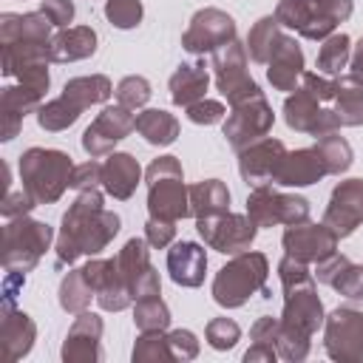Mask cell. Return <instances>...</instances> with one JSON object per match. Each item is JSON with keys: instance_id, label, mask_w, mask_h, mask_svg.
I'll return each instance as SVG.
<instances>
[{"instance_id": "cell-30", "label": "cell", "mask_w": 363, "mask_h": 363, "mask_svg": "<svg viewBox=\"0 0 363 363\" xmlns=\"http://www.w3.org/2000/svg\"><path fill=\"white\" fill-rule=\"evenodd\" d=\"M281 40H284V34L278 31V20L275 17L258 20V26L250 31V40H247L252 60L255 62H269V57H272V51L278 48Z\"/></svg>"}, {"instance_id": "cell-5", "label": "cell", "mask_w": 363, "mask_h": 363, "mask_svg": "<svg viewBox=\"0 0 363 363\" xmlns=\"http://www.w3.org/2000/svg\"><path fill=\"white\" fill-rule=\"evenodd\" d=\"M264 278H267V258L261 252H241L216 275L213 298L221 306H241L252 292L264 286Z\"/></svg>"}, {"instance_id": "cell-12", "label": "cell", "mask_w": 363, "mask_h": 363, "mask_svg": "<svg viewBox=\"0 0 363 363\" xmlns=\"http://www.w3.org/2000/svg\"><path fill=\"white\" fill-rule=\"evenodd\" d=\"M284 113H286V122L289 128L295 130H303V133H312V136H326V133H335V128H340V119L335 111H326L320 105V99H315L306 88H298L295 96L286 99L284 105Z\"/></svg>"}, {"instance_id": "cell-6", "label": "cell", "mask_w": 363, "mask_h": 363, "mask_svg": "<svg viewBox=\"0 0 363 363\" xmlns=\"http://www.w3.org/2000/svg\"><path fill=\"white\" fill-rule=\"evenodd\" d=\"M247 216L255 221V227H269V224H303L309 218V204L306 199L298 196H284L275 193L269 184L252 187V196L247 199Z\"/></svg>"}, {"instance_id": "cell-16", "label": "cell", "mask_w": 363, "mask_h": 363, "mask_svg": "<svg viewBox=\"0 0 363 363\" xmlns=\"http://www.w3.org/2000/svg\"><path fill=\"white\" fill-rule=\"evenodd\" d=\"M136 128V116H130L128 113V108H105L96 119H94V125L82 133V147L96 159V156H105V153H111V147L119 142V139H125L130 130Z\"/></svg>"}, {"instance_id": "cell-21", "label": "cell", "mask_w": 363, "mask_h": 363, "mask_svg": "<svg viewBox=\"0 0 363 363\" xmlns=\"http://www.w3.org/2000/svg\"><path fill=\"white\" fill-rule=\"evenodd\" d=\"M301 68H303V54H301V48H298L289 37H284V40L278 43V48L272 51V57H269V68H267L269 82H272L278 91H292L295 82H298V77H301Z\"/></svg>"}, {"instance_id": "cell-39", "label": "cell", "mask_w": 363, "mask_h": 363, "mask_svg": "<svg viewBox=\"0 0 363 363\" xmlns=\"http://www.w3.org/2000/svg\"><path fill=\"white\" fill-rule=\"evenodd\" d=\"M221 116H224V105L221 102L199 99V102L187 105V119L196 122V125H213V122H221Z\"/></svg>"}, {"instance_id": "cell-20", "label": "cell", "mask_w": 363, "mask_h": 363, "mask_svg": "<svg viewBox=\"0 0 363 363\" xmlns=\"http://www.w3.org/2000/svg\"><path fill=\"white\" fill-rule=\"evenodd\" d=\"M167 269L170 278L182 286H199L204 281V269H207V255L199 244L193 241H179L173 244V250L167 252Z\"/></svg>"}, {"instance_id": "cell-28", "label": "cell", "mask_w": 363, "mask_h": 363, "mask_svg": "<svg viewBox=\"0 0 363 363\" xmlns=\"http://www.w3.org/2000/svg\"><path fill=\"white\" fill-rule=\"evenodd\" d=\"M62 96H65L71 105H77V108L82 111V108H88V105L105 102V99L111 96V82H108L105 77H99V74H96V77H77V79L65 82Z\"/></svg>"}, {"instance_id": "cell-11", "label": "cell", "mask_w": 363, "mask_h": 363, "mask_svg": "<svg viewBox=\"0 0 363 363\" xmlns=\"http://www.w3.org/2000/svg\"><path fill=\"white\" fill-rule=\"evenodd\" d=\"M235 40V23L218 9H204L193 17L190 28L184 31V48L190 54H204V51H218L221 45Z\"/></svg>"}, {"instance_id": "cell-22", "label": "cell", "mask_w": 363, "mask_h": 363, "mask_svg": "<svg viewBox=\"0 0 363 363\" xmlns=\"http://www.w3.org/2000/svg\"><path fill=\"white\" fill-rule=\"evenodd\" d=\"M139 164L133 156L128 153H113L108 156V162L102 164V187L113 196V199H130L136 184H139Z\"/></svg>"}, {"instance_id": "cell-3", "label": "cell", "mask_w": 363, "mask_h": 363, "mask_svg": "<svg viewBox=\"0 0 363 363\" xmlns=\"http://www.w3.org/2000/svg\"><path fill=\"white\" fill-rule=\"evenodd\" d=\"M352 14V0H281L275 20L306 40H323Z\"/></svg>"}, {"instance_id": "cell-40", "label": "cell", "mask_w": 363, "mask_h": 363, "mask_svg": "<svg viewBox=\"0 0 363 363\" xmlns=\"http://www.w3.org/2000/svg\"><path fill=\"white\" fill-rule=\"evenodd\" d=\"M96 182H102V164H96V162L77 164L74 173H71V187H77V190H88Z\"/></svg>"}, {"instance_id": "cell-9", "label": "cell", "mask_w": 363, "mask_h": 363, "mask_svg": "<svg viewBox=\"0 0 363 363\" xmlns=\"http://www.w3.org/2000/svg\"><path fill=\"white\" fill-rule=\"evenodd\" d=\"M269 128H272V111L264 102V96L258 94L247 102L233 105V113L224 122V136L230 139V145L235 150H244V147H250V142L261 139Z\"/></svg>"}, {"instance_id": "cell-25", "label": "cell", "mask_w": 363, "mask_h": 363, "mask_svg": "<svg viewBox=\"0 0 363 363\" xmlns=\"http://www.w3.org/2000/svg\"><path fill=\"white\" fill-rule=\"evenodd\" d=\"M318 278L323 284L340 289L349 298H363V267H354L346 258H335L332 255V264H323Z\"/></svg>"}, {"instance_id": "cell-42", "label": "cell", "mask_w": 363, "mask_h": 363, "mask_svg": "<svg viewBox=\"0 0 363 363\" xmlns=\"http://www.w3.org/2000/svg\"><path fill=\"white\" fill-rule=\"evenodd\" d=\"M145 233H147V244H150V247H164V244H170V238H173V224H170V221L150 218Z\"/></svg>"}, {"instance_id": "cell-17", "label": "cell", "mask_w": 363, "mask_h": 363, "mask_svg": "<svg viewBox=\"0 0 363 363\" xmlns=\"http://www.w3.org/2000/svg\"><path fill=\"white\" fill-rule=\"evenodd\" d=\"M284 156H286V147L278 139H261L258 145H250L241 150L238 170L247 184L264 187V184L275 182V173H278Z\"/></svg>"}, {"instance_id": "cell-27", "label": "cell", "mask_w": 363, "mask_h": 363, "mask_svg": "<svg viewBox=\"0 0 363 363\" xmlns=\"http://www.w3.org/2000/svg\"><path fill=\"white\" fill-rule=\"evenodd\" d=\"M335 113H337L340 125H360L363 122V82L354 79L352 74L337 79Z\"/></svg>"}, {"instance_id": "cell-10", "label": "cell", "mask_w": 363, "mask_h": 363, "mask_svg": "<svg viewBox=\"0 0 363 363\" xmlns=\"http://www.w3.org/2000/svg\"><path fill=\"white\" fill-rule=\"evenodd\" d=\"M51 241V227L43 221H28L20 218L6 227V267H14L20 258V267L28 269L37 264V258L48 250Z\"/></svg>"}, {"instance_id": "cell-34", "label": "cell", "mask_w": 363, "mask_h": 363, "mask_svg": "<svg viewBox=\"0 0 363 363\" xmlns=\"http://www.w3.org/2000/svg\"><path fill=\"white\" fill-rule=\"evenodd\" d=\"M315 147L320 150V156H323L329 173H343V170L352 164V147H349L340 136H335V133L320 136Z\"/></svg>"}, {"instance_id": "cell-23", "label": "cell", "mask_w": 363, "mask_h": 363, "mask_svg": "<svg viewBox=\"0 0 363 363\" xmlns=\"http://www.w3.org/2000/svg\"><path fill=\"white\" fill-rule=\"evenodd\" d=\"M96 48V34L94 28L88 26H77V28H68L62 34H57L48 45V54L51 60L57 62H65V60H82V57H91Z\"/></svg>"}, {"instance_id": "cell-33", "label": "cell", "mask_w": 363, "mask_h": 363, "mask_svg": "<svg viewBox=\"0 0 363 363\" xmlns=\"http://www.w3.org/2000/svg\"><path fill=\"white\" fill-rule=\"evenodd\" d=\"M77 116H79V108H77V105H71L65 96H60V99H54V102L43 105L37 119H40V128H45V130H62V128L74 125V122H77Z\"/></svg>"}, {"instance_id": "cell-38", "label": "cell", "mask_w": 363, "mask_h": 363, "mask_svg": "<svg viewBox=\"0 0 363 363\" xmlns=\"http://www.w3.org/2000/svg\"><path fill=\"white\" fill-rule=\"evenodd\" d=\"M238 335H241L238 326L233 320H227V318L210 320V326H207V340H210L213 349H230L238 340Z\"/></svg>"}, {"instance_id": "cell-43", "label": "cell", "mask_w": 363, "mask_h": 363, "mask_svg": "<svg viewBox=\"0 0 363 363\" xmlns=\"http://www.w3.org/2000/svg\"><path fill=\"white\" fill-rule=\"evenodd\" d=\"M352 77L363 82V40L357 43V48H354V54H352Z\"/></svg>"}, {"instance_id": "cell-14", "label": "cell", "mask_w": 363, "mask_h": 363, "mask_svg": "<svg viewBox=\"0 0 363 363\" xmlns=\"http://www.w3.org/2000/svg\"><path fill=\"white\" fill-rule=\"evenodd\" d=\"M116 269L136 301L147 298V295H159V275L153 272V267L147 261V250H145L142 238H130L122 247V252L116 258Z\"/></svg>"}, {"instance_id": "cell-24", "label": "cell", "mask_w": 363, "mask_h": 363, "mask_svg": "<svg viewBox=\"0 0 363 363\" xmlns=\"http://www.w3.org/2000/svg\"><path fill=\"white\" fill-rule=\"evenodd\" d=\"M230 204V190L218 179H207L196 187H190V213L196 218H210L227 213Z\"/></svg>"}, {"instance_id": "cell-26", "label": "cell", "mask_w": 363, "mask_h": 363, "mask_svg": "<svg viewBox=\"0 0 363 363\" xmlns=\"http://www.w3.org/2000/svg\"><path fill=\"white\" fill-rule=\"evenodd\" d=\"M170 96L176 105H193L204 99L207 91V71L201 65H179V71L170 77Z\"/></svg>"}, {"instance_id": "cell-8", "label": "cell", "mask_w": 363, "mask_h": 363, "mask_svg": "<svg viewBox=\"0 0 363 363\" xmlns=\"http://www.w3.org/2000/svg\"><path fill=\"white\" fill-rule=\"evenodd\" d=\"M199 233L201 238L218 250V252H244L252 238H255V221L247 216H233V213H221V216H210V218H199Z\"/></svg>"}, {"instance_id": "cell-7", "label": "cell", "mask_w": 363, "mask_h": 363, "mask_svg": "<svg viewBox=\"0 0 363 363\" xmlns=\"http://www.w3.org/2000/svg\"><path fill=\"white\" fill-rule=\"evenodd\" d=\"M213 68H216V82H218V91L230 99V105H238V102H247L252 96H258V85L250 79L247 74V60H244V48L233 40L227 45H221L216 51V60H213Z\"/></svg>"}, {"instance_id": "cell-31", "label": "cell", "mask_w": 363, "mask_h": 363, "mask_svg": "<svg viewBox=\"0 0 363 363\" xmlns=\"http://www.w3.org/2000/svg\"><path fill=\"white\" fill-rule=\"evenodd\" d=\"M352 51H349V37L346 34H335L329 37L323 45H320V54H318V71L320 74H329V77H337L346 62H349Z\"/></svg>"}, {"instance_id": "cell-35", "label": "cell", "mask_w": 363, "mask_h": 363, "mask_svg": "<svg viewBox=\"0 0 363 363\" xmlns=\"http://www.w3.org/2000/svg\"><path fill=\"white\" fill-rule=\"evenodd\" d=\"M60 301H62V306L65 309H71V312H79L88 301H91V295H94V286H91V281L85 278V272L82 269H77V272H71L65 281H62V289H60Z\"/></svg>"}, {"instance_id": "cell-15", "label": "cell", "mask_w": 363, "mask_h": 363, "mask_svg": "<svg viewBox=\"0 0 363 363\" xmlns=\"http://www.w3.org/2000/svg\"><path fill=\"white\" fill-rule=\"evenodd\" d=\"M284 247H286V255L298 258V261H326L335 255V247H337V235L326 227V224H292L286 233H284Z\"/></svg>"}, {"instance_id": "cell-41", "label": "cell", "mask_w": 363, "mask_h": 363, "mask_svg": "<svg viewBox=\"0 0 363 363\" xmlns=\"http://www.w3.org/2000/svg\"><path fill=\"white\" fill-rule=\"evenodd\" d=\"M40 14H45L51 26H68L74 17V6L71 0H43Z\"/></svg>"}, {"instance_id": "cell-32", "label": "cell", "mask_w": 363, "mask_h": 363, "mask_svg": "<svg viewBox=\"0 0 363 363\" xmlns=\"http://www.w3.org/2000/svg\"><path fill=\"white\" fill-rule=\"evenodd\" d=\"M167 323H170V312L159 301V295H147L136 301V326L142 332H162Z\"/></svg>"}, {"instance_id": "cell-2", "label": "cell", "mask_w": 363, "mask_h": 363, "mask_svg": "<svg viewBox=\"0 0 363 363\" xmlns=\"http://www.w3.org/2000/svg\"><path fill=\"white\" fill-rule=\"evenodd\" d=\"M71 156H65L62 150L31 147L20 156L23 187L34 201H57L62 190L71 184Z\"/></svg>"}, {"instance_id": "cell-36", "label": "cell", "mask_w": 363, "mask_h": 363, "mask_svg": "<svg viewBox=\"0 0 363 363\" xmlns=\"http://www.w3.org/2000/svg\"><path fill=\"white\" fill-rule=\"evenodd\" d=\"M116 99L122 108L133 111V108H142L147 99H150V82L145 77H125L116 88Z\"/></svg>"}, {"instance_id": "cell-19", "label": "cell", "mask_w": 363, "mask_h": 363, "mask_svg": "<svg viewBox=\"0 0 363 363\" xmlns=\"http://www.w3.org/2000/svg\"><path fill=\"white\" fill-rule=\"evenodd\" d=\"M326 162L320 156L318 147H306V150H295V153H286L278 173H275V182L278 184H286V187H303V184H312L318 182L320 176H326Z\"/></svg>"}, {"instance_id": "cell-18", "label": "cell", "mask_w": 363, "mask_h": 363, "mask_svg": "<svg viewBox=\"0 0 363 363\" xmlns=\"http://www.w3.org/2000/svg\"><path fill=\"white\" fill-rule=\"evenodd\" d=\"M326 346L332 357H360L363 354V315L352 309H337L329 318Z\"/></svg>"}, {"instance_id": "cell-4", "label": "cell", "mask_w": 363, "mask_h": 363, "mask_svg": "<svg viewBox=\"0 0 363 363\" xmlns=\"http://www.w3.org/2000/svg\"><path fill=\"white\" fill-rule=\"evenodd\" d=\"M147 210L150 218L159 221H179L184 216H190V201H187V190L182 184V167L176 162V156H162L147 167Z\"/></svg>"}, {"instance_id": "cell-13", "label": "cell", "mask_w": 363, "mask_h": 363, "mask_svg": "<svg viewBox=\"0 0 363 363\" xmlns=\"http://www.w3.org/2000/svg\"><path fill=\"white\" fill-rule=\"evenodd\" d=\"M363 221V179H349L340 182L332 193V201L326 207L323 224L337 235H349L354 233V227Z\"/></svg>"}, {"instance_id": "cell-29", "label": "cell", "mask_w": 363, "mask_h": 363, "mask_svg": "<svg viewBox=\"0 0 363 363\" xmlns=\"http://www.w3.org/2000/svg\"><path fill=\"white\" fill-rule=\"evenodd\" d=\"M136 130L150 145H170L179 133V122L167 111H142L136 113Z\"/></svg>"}, {"instance_id": "cell-1", "label": "cell", "mask_w": 363, "mask_h": 363, "mask_svg": "<svg viewBox=\"0 0 363 363\" xmlns=\"http://www.w3.org/2000/svg\"><path fill=\"white\" fill-rule=\"evenodd\" d=\"M116 233H119V216L102 210V196L94 187H88L62 216V233L57 241L60 261L71 264L77 255H96Z\"/></svg>"}, {"instance_id": "cell-37", "label": "cell", "mask_w": 363, "mask_h": 363, "mask_svg": "<svg viewBox=\"0 0 363 363\" xmlns=\"http://www.w3.org/2000/svg\"><path fill=\"white\" fill-rule=\"evenodd\" d=\"M105 14L116 28H133L142 20V3L139 0H108Z\"/></svg>"}]
</instances>
